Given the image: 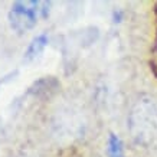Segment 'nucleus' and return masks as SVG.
I'll use <instances>...</instances> for the list:
<instances>
[{
  "mask_svg": "<svg viewBox=\"0 0 157 157\" xmlns=\"http://www.w3.org/2000/svg\"><path fill=\"white\" fill-rule=\"evenodd\" d=\"M130 133L136 143L150 146L157 140V102L150 97H143L130 113Z\"/></svg>",
  "mask_w": 157,
  "mask_h": 157,
  "instance_id": "1",
  "label": "nucleus"
},
{
  "mask_svg": "<svg viewBox=\"0 0 157 157\" xmlns=\"http://www.w3.org/2000/svg\"><path fill=\"white\" fill-rule=\"evenodd\" d=\"M40 2H16L9 12L10 28L17 33L28 32L38 22Z\"/></svg>",
  "mask_w": 157,
  "mask_h": 157,
  "instance_id": "2",
  "label": "nucleus"
},
{
  "mask_svg": "<svg viewBox=\"0 0 157 157\" xmlns=\"http://www.w3.org/2000/svg\"><path fill=\"white\" fill-rule=\"evenodd\" d=\"M48 42H49V38L46 33L38 35L36 38L32 39V42L29 43L28 49L25 52V58H23L25 62H30V61H33L35 58H38L43 52V49L46 48Z\"/></svg>",
  "mask_w": 157,
  "mask_h": 157,
  "instance_id": "3",
  "label": "nucleus"
},
{
  "mask_svg": "<svg viewBox=\"0 0 157 157\" xmlns=\"http://www.w3.org/2000/svg\"><path fill=\"white\" fill-rule=\"evenodd\" d=\"M107 151H108V157H124V147L123 141L118 136L115 134H109L108 137V144H107Z\"/></svg>",
  "mask_w": 157,
  "mask_h": 157,
  "instance_id": "4",
  "label": "nucleus"
},
{
  "mask_svg": "<svg viewBox=\"0 0 157 157\" xmlns=\"http://www.w3.org/2000/svg\"><path fill=\"white\" fill-rule=\"evenodd\" d=\"M113 19H114L115 23H117V22H121V19H123V12H121V10H114Z\"/></svg>",
  "mask_w": 157,
  "mask_h": 157,
  "instance_id": "5",
  "label": "nucleus"
}]
</instances>
